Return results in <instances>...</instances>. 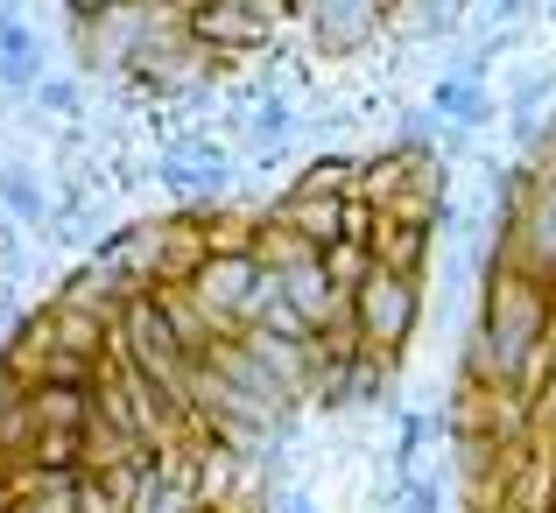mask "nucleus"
I'll use <instances>...</instances> for the list:
<instances>
[{
	"label": "nucleus",
	"mask_w": 556,
	"mask_h": 513,
	"mask_svg": "<svg viewBox=\"0 0 556 513\" xmlns=\"http://www.w3.org/2000/svg\"><path fill=\"white\" fill-rule=\"evenodd\" d=\"M0 197H8V211L22 218V226H42V211H50V204H42V183L28 169H0Z\"/></svg>",
	"instance_id": "1"
},
{
	"label": "nucleus",
	"mask_w": 556,
	"mask_h": 513,
	"mask_svg": "<svg viewBox=\"0 0 556 513\" xmlns=\"http://www.w3.org/2000/svg\"><path fill=\"white\" fill-rule=\"evenodd\" d=\"M42 106H50V113H64V120H71V113H78V85H71V78H50V85H42Z\"/></svg>",
	"instance_id": "2"
},
{
	"label": "nucleus",
	"mask_w": 556,
	"mask_h": 513,
	"mask_svg": "<svg viewBox=\"0 0 556 513\" xmlns=\"http://www.w3.org/2000/svg\"><path fill=\"white\" fill-rule=\"evenodd\" d=\"M14 8H22V0H0V14H14Z\"/></svg>",
	"instance_id": "3"
}]
</instances>
